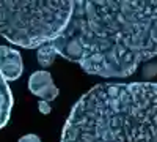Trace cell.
Here are the masks:
<instances>
[{
    "label": "cell",
    "instance_id": "6da1fadb",
    "mask_svg": "<svg viewBox=\"0 0 157 142\" xmlns=\"http://www.w3.org/2000/svg\"><path fill=\"white\" fill-rule=\"evenodd\" d=\"M50 46L88 74L129 77L157 55V2L75 0Z\"/></svg>",
    "mask_w": 157,
    "mask_h": 142
},
{
    "label": "cell",
    "instance_id": "7a4b0ae2",
    "mask_svg": "<svg viewBox=\"0 0 157 142\" xmlns=\"http://www.w3.org/2000/svg\"><path fill=\"white\" fill-rule=\"evenodd\" d=\"M60 142H157V84H99L78 99Z\"/></svg>",
    "mask_w": 157,
    "mask_h": 142
},
{
    "label": "cell",
    "instance_id": "3957f363",
    "mask_svg": "<svg viewBox=\"0 0 157 142\" xmlns=\"http://www.w3.org/2000/svg\"><path fill=\"white\" fill-rule=\"evenodd\" d=\"M72 13V2H8L0 0V36L35 49L54 43Z\"/></svg>",
    "mask_w": 157,
    "mask_h": 142
},
{
    "label": "cell",
    "instance_id": "277c9868",
    "mask_svg": "<svg viewBox=\"0 0 157 142\" xmlns=\"http://www.w3.org/2000/svg\"><path fill=\"white\" fill-rule=\"evenodd\" d=\"M29 90L35 96L39 98V101H47V103L54 101L60 93L52 74L44 70L32 73V76L29 77Z\"/></svg>",
    "mask_w": 157,
    "mask_h": 142
},
{
    "label": "cell",
    "instance_id": "5b68a950",
    "mask_svg": "<svg viewBox=\"0 0 157 142\" xmlns=\"http://www.w3.org/2000/svg\"><path fill=\"white\" fill-rule=\"evenodd\" d=\"M24 71V63L19 51L8 47V46H0V73L5 77V81H16L22 76Z\"/></svg>",
    "mask_w": 157,
    "mask_h": 142
},
{
    "label": "cell",
    "instance_id": "8992f818",
    "mask_svg": "<svg viewBox=\"0 0 157 142\" xmlns=\"http://www.w3.org/2000/svg\"><path fill=\"white\" fill-rule=\"evenodd\" d=\"M13 109V93L5 81V77L0 73V130L8 123Z\"/></svg>",
    "mask_w": 157,
    "mask_h": 142
},
{
    "label": "cell",
    "instance_id": "52a82bcc",
    "mask_svg": "<svg viewBox=\"0 0 157 142\" xmlns=\"http://www.w3.org/2000/svg\"><path fill=\"white\" fill-rule=\"evenodd\" d=\"M58 54L55 52V49L52 47L50 44H46V46H43V47H39L38 49V63L41 65L43 68H49L52 63L55 62V57H57Z\"/></svg>",
    "mask_w": 157,
    "mask_h": 142
},
{
    "label": "cell",
    "instance_id": "ba28073f",
    "mask_svg": "<svg viewBox=\"0 0 157 142\" xmlns=\"http://www.w3.org/2000/svg\"><path fill=\"white\" fill-rule=\"evenodd\" d=\"M17 142H41V139H39V136H36V134H25Z\"/></svg>",
    "mask_w": 157,
    "mask_h": 142
},
{
    "label": "cell",
    "instance_id": "9c48e42d",
    "mask_svg": "<svg viewBox=\"0 0 157 142\" xmlns=\"http://www.w3.org/2000/svg\"><path fill=\"white\" fill-rule=\"evenodd\" d=\"M38 109L41 111L43 114H46V115L50 112V106H49L47 101H39V103H38Z\"/></svg>",
    "mask_w": 157,
    "mask_h": 142
}]
</instances>
